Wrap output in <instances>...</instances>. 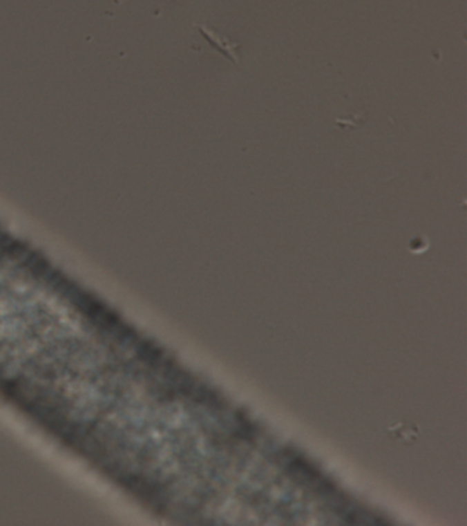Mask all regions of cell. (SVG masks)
I'll return each instance as SVG.
<instances>
[{
  "mask_svg": "<svg viewBox=\"0 0 467 526\" xmlns=\"http://www.w3.org/2000/svg\"><path fill=\"white\" fill-rule=\"evenodd\" d=\"M197 27H198L200 32L205 37V39L209 42V45L213 48V50L220 53L223 57L230 59L235 65L240 64V59H239V55H238V50H239V46H240L239 42L230 41L227 37L218 34L216 31L208 28L207 26L197 24Z\"/></svg>",
  "mask_w": 467,
  "mask_h": 526,
  "instance_id": "1",
  "label": "cell"
}]
</instances>
